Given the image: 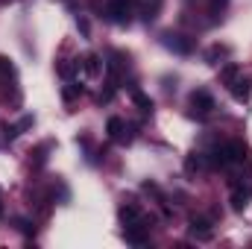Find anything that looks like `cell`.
I'll return each instance as SVG.
<instances>
[{
    "mask_svg": "<svg viewBox=\"0 0 252 249\" xmlns=\"http://www.w3.org/2000/svg\"><path fill=\"white\" fill-rule=\"evenodd\" d=\"M138 15V0H106V18L112 24H132V18Z\"/></svg>",
    "mask_w": 252,
    "mask_h": 249,
    "instance_id": "6da1fadb",
    "label": "cell"
},
{
    "mask_svg": "<svg viewBox=\"0 0 252 249\" xmlns=\"http://www.w3.org/2000/svg\"><path fill=\"white\" fill-rule=\"evenodd\" d=\"M190 112H193V118H208V115L214 112V97H211V91L196 88V91L190 94Z\"/></svg>",
    "mask_w": 252,
    "mask_h": 249,
    "instance_id": "7a4b0ae2",
    "label": "cell"
},
{
    "mask_svg": "<svg viewBox=\"0 0 252 249\" xmlns=\"http://www.w3.org/2000/svg\"><path fill=\"white\" fill-rule=\"evenodd\" d=\"M124 241L126 244H132V247H144V244L150 241V226H147V220L124 226Z\"/></svg>",
    "mask_w": 252,
    "mask_h": 249,
    "instance_id": "3957f363",
    "label": "cell"
},
{
    "mask_svg": "<svg viewBox=\"0 0 252 249\" xmlns=\"http://www.w3.org/2000/svg\"><path fill=\"white\" fill-rule=\"evenodd\" d=\"M161 41H164V47H170L173 53H182V56L193 53V41H190L188 35H179V32H164V35H161Z\"/></svg>",
    "mask_w": 252,
    "mask_h": 249,
    "instance_id": "277c9868",
    "label": "cell"
},
{
    "mask_svg": "<svg viewBox=\"0 0 252 249\" xmlns=\"http://www.w3.org/2000/svg\"><path fill=\"white\" fill-rule=\"evenodd\" d=\"M229 94H232L238 103H247V100L252 97V79L244 76V73H238V76L229 82Z\"/></svg>",
    "mask_w": 252,
    "mask_h": 249,
    "instance_id": "5b68a950",
    "label": "cell"
},
{
    "mask_svg": "<svg viewBox=\"0 0 252 249\" xmlns=\"http://www.w3.org/2000/svg\"><path fill=\"white\" fill-rule=\"evenodd\" d=\"M126 67H129V56H126V53H121V50H112V53H109V62H106L109 79H112V82H118V79L124 76Z\"/></svg>",
    "mask_w": 252,
    "mask_h": 249,
    "instance_id": "8992f818",
    "label": "cell"
},
{
    "mask_svg": "<svg viewBox=\"0 0 252 249\" xmlns=\"http://www.w3.org/2000/svg\"><path fill=\"white\" fill-rule=\"evenodd\" d=\"M247 144H241V141H229L226 144V156H229V167H235V164H244L247 161Z\"/></svg>",
    "mask_w": 252,
    "mask_h": 249,
    "instance_id": "52a82bcc",
    "label": "cell"
},
{
    "mask_svg": "<svg viewBox=\"0 0 252 249\" xmlns=\"http://www.w3.org/2000/svg\"><path fill=\"white\" fill-rule=\"evenodd\" d=\"M190 235H193L196 241H211V235H214L211 220H205V217H193V220H190Z\"/></svg>",
    "mask_w": 252,
    "mask_h": 249,
    "instance_id": "ba28073f",
    "label": "cell"
},
{
    "mask_svg": "<svg viewBox=\"0 0 252 249\" xmlns=\"http://www.w3.org/2000/svg\"><path fill=\"white\" fill-rule=\"evenodd\" d=\"M250 199H252V185H238L232 190V208L235 211H244L250 205Z\"/></svg>",
    "mask_w": 252,
    "mask_h": 249,
    "instance_id": "9c48e42d",
    "label": "cell"
},
{
    "mask_svg": "<svg viewBox=\"0 0 252 249\" xmlns=\"http://www.w3.org/2000/svg\"><path fill=\"white\" fill-rule=\"evenodd\" d=\"M118 214H121V223H124V226L147 220V217H144V211H141V208H138L135 202H126V205H121V211H118Z\"/></svg>",
    "mask_w": 252,
    "mask_h": 249,
    "instance_id": "30bf717a",
    "label": "cell"
},
{
    "mask_svg": "<svg viewBox=\"0 0 252 249\" xmlns=\"http://www.w3.org/2000/svg\"><path fill=\"white\" fill-rule=\"evenodd\" d=\"M129 91H132V100H135V106L144 112V115H153V109H156V103H153V97H147L138 85H129Z\"/></svg>",
    "mask_w": 252,
    "mask_h": 249,
    "instance_id": "8fae6325",
    "label": "cell"
},
{
    "mask_svg": "<svg viewBox=\"0 0 252 249\" xmlns=\"http://www.w3.org/2000/svg\"><path fill=\"white\" fill-rule=\"evenodd\" d=\"M106 132H109V138H112V141H124V138H126V124L121 121V118H109Z\"/></svg>",
    "mask_w": 252,
    "mask_h": 249,
    "instance_id": "7c38bea8",
    "label": "cell"
},
{
    "mask_svg": "<svg viewBox=\"0 0 252 249\" xmlns=\"http://www.w3.org/2000/svg\"><path fill=\"white\" fill-rule=\"evenodd\" d=\"M79 67H82L88 76H97V73L103 70V62H100V56H97V53H88V56L79 62Z\"/></svg>",
    "mask_w": 252,
    "mask_h": 249,
    "instance_id": "4fadbf2b",
    "label": "cell"
},
{
    "mask_svg": "<svg viewBox=\"0 0 252 249\" xmlns=\"http://www.w3.org/2000/svg\"><path fill=\"white\" fill-rule=\"evenodd\" d=\"M205 164H208V161H205V156H202V153H190L188 158H185V173L193 176V173H199Z\"/></svg>",
    "mask_w": 252,
    "mask_h": 249,
    "instance_id": "5bb4252c",
    "label": "cell"
},
{
    "mask_svg": "<svg viewBox=\"0 0 252 249\" xmlns=\"http://www.w3.org/2000/svg\"><path fill=\"white\" fill-rule=\"evenodd\" d=\"M158 9H161V0H144V6H141V18H144V21H153V18L158 15Z\"/></svg>",
    "mask_w": 252,
    "mask_h": 249,
    "instance_id": "9a60e30c",
    "label": "cell"
},
{
    "mask_svg": "<svg viewBox=\"0 0 252 249\" xmlns=\"http://www.w3.org/2000/svg\"><path fill=\"white\" fill-rule=\"evenodd\" d=\"M223 56H229V47H226V44H214V47L205 53V62L208 64H220L217 59H223Z\"/></svg>",
    "mask_w": 252,
    "mask_h": 249,
    "instance_id": "2e32d148",
    "label": "cell"
},
{
    "mask_svg": "<svg viewBox=\"0 0 252 249\" xmlns=\"http://www.w3.org/2000/svg\"><path fill=\"white\" fill-rule=\"evenodd\" d=\"M238 73H241V67H238L235 62H229V64H223V67H220V79H223L226 85H229V82H232Z\"/></svg>",
    "mask_w": 252,
    "mask_h": 249,
    "instance_id": "e0dca14e",
    "label": "cell"
},
{
    "mask_svg": "<svg viewBox=\"0 0 252 249\" xmlns=\"http://www.w3.org/2000/svg\"><path fill=\"white\" fill-rule=\"evenodd\" d=\"M226 6H229V0H208V15L220 18V15L226 12Z\"/></svg>",
    "mask_w": 252,
    "mask_h": 249,
    "instance_id": "ac0fdd59",
    "label": "cell"
},
{
    "mask_svg": "<svg viewBox=\"0 0 252 249\" xmlns=\"http://www.w3.org/2000/svg\"><path fill=\"white\" fill-rule=\"evenodd\" d=\"M76 94H82V85H76V82H67V88L62 91V97H64V100H73Z\"/></svg>",
    "mask_w": 252,
    "mask_h": 249,
    "instance_id": "d6986e66",
    "label": "cell"
},
{
    "mask_svg": "<svg viewBox=\"0 0 252 249\" xmlns=\"http://www.w3.org/2000/svg\"><path fill=\"white\" fill-rule=\"evenodd\" d=\"M18 229H21L24 235H35V226H32L30 220H18Z\"/></svg>",
    "mask_w": 252,
    "mask_h": 249,
    "instance_id": "ffe728a7",
    "label": "cell"
},
{
    "mask_svg": "<svg viewBox=\"0 0 252 249\" xmlns=\"http://www.w3.org/2000/svg\"><path fill=\"white\" fill-rule=\"evenodd\" d=\"M0 217H3V205H0Z\"/></svg>",
    "mask_w": 252,
    "mask_h": 249,
    "instance_id": "44dd1931",
    "label": "cell"
}]
</instances>
